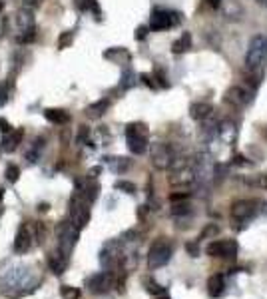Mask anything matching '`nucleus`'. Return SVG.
Wrapping results in <instances>:
<instances>
[{"instance_id": "40", "label": "nucleus", "mask_w": 267, "mask_h": 299, "mask_svg": "<svg viewBox=\"0 0 267 299\" xmlns=\"http://www.w3.org/2000/svg\"><path fill=\"white\" fill-rule=\"evenodd\" d=\"M148 30H150L148 26H140V28L136 30V38H138V40H144V38H146V34H148Z\"/></svg>"}, {"instance_id": "34", "label": "nucleus", "mask_w": 267, "mask_h": 299, "mask_svg": "<svg viewBox=\"0 0 267 299\" xmlns=\"http://www.w3.org/2000/svg\"><path fill=\"white\" fill-rule=\"evenodd\" d=\"M247 184L255 187H267V176H257L255 180H247Z\"/></svg>"}, {"instance_id": "9", "label": "nucleus", "mask_w": 267, "mask_h": 299, "mask_svg": "<svg viewBox=\"0 0 267 299\" xmlns=\"http://www.w3.org/2000/svg\"><path fill=\"white\" fill-rule=\"evenodd\" d=\"M88 222H90V204L82 202L78 195H74L70 202V224L76 229H82L88 225Z\"/></svg>"}, {"instance_id": "17", "label": "nucleus", "mask_w": 267, "mask_h": 299, "mask_svg": "<svg viewBox=\"0 0 267 299\" xmlns=\"http://www.w3.org/2000/svg\"><path fill=\"white\" fill-rule=\"evenodd\" d=\"M16 26H18L20 32H30V30H34V12L22 8V10L16 14Z\"/></svg>"}, {"instance_id": "24", "label": "nucleus", "mask_w": 267, "mask_h": 299, "mask_svg": "<svg viewBox=\"0 0 267 299\" xmlns=\"http://www.w3.org/2000/svg\"><path fill=\"white\" fill-rule=\"evenodd\" d=\"M110 108V100H98L96 104H92V106H88V116H92V118H100V116H104L106 114V110Z\"/></svg>"}, {"instance_id": "12", "label": "nucleus", "mask_w": 267, "mask_h": 299, "mask_svg": "<svg viewBox=\"0 0 267 299\" xmlns=\"http://www.w3.org/2000/svg\"><path fill=\"white\" fill-rule=\"evenodd\" d=\"M259 206H263L261 199H241V202L233 204L231 208V216L237 220H251L253 216L259 214Z\"/></svg>"}, {"instance_id": "47", "label": "nucleus", "mask_w": 267, "mask_h": 299, "mask_svg": "<svg viewBox=\"0 0 267 299\" xmlns=\"http://www.w3.org/2000/svg\"><path fill=\"white\" fill-rule=\"evenodd\" d=\"M4 10V2H2V0H0V12H2Z\"/></svg>"}, {"instance_id": "39", "label": "nucleus", "mask_w": 267, "mask_h": 299, "mask_svg": "<svg viewBox=\"0 0 267 299\" xmlns=\"http://www.w3.org/2000/svg\"><path fill=\"white\" fill-rule=\"evenodd\" d=\"M140 78L144 80V84H146V86H150V88H155V82H153V76H150V74H142Z\"/></svg>"}, {"instance_id": "33", "label": "nucleus", "mask_w": 267, "mask_h": 299, "mask_svg": "<svg viewBox=\"0 0 267 299\" xmlns=\"http://www.w3.org/2000/svg\"><path fill=\"white\" fill-rule=\"evenodd\" d=\"M34 38H36L34 30H30V32H20V34L16 36V42H20V44H28V42H32Z\"/></svg>"}, {"instance_id": "46", "label": "nucleus", "mask_w": 267, "mask_h": 299, "mask_svg": "<svg viewBox=\"0 0 267 299\" xmlns=\"http://www.w3.org/2000/svg\"><path fill=\"white\" fill-rule=\"evenodd\" d=\"M259 4H263V6H267V0H257Z\"/></svg>"}, {"instance_id": "38", "label": "nucleus", "mask_w": 267, "mask_h": 299, "mask_svg": "<svg viewBox=\"0 0 267 299\" xmlns=\"http://www.w3.org/2000/svg\"><path fill=\"white\" fill-rule=\"evenodd\" d=\"M12 128H10V124H8V120L6 118H0V132H2V136L4 134H8Z\"/></svg>"}, {"instance_id": "22", "label": "nucleus", "mask_w": 267, "mask_h": 299, "mask_svg": "<svg viewBox=\"0 0 267 299\" xmlns=\"http://www.w3.org/2000/svg\"><path fill=\"white\" fill-rule=\"evenodd\" d=\"M191 48V34L190 32H184L174 44H172V52L174 54H184Z\"/></svg>"}, {"instance_id": "21", "label": "nucleus", "mask_w": 267, "mask_h": 299, "mask_svg": "<svg viewBox=\"0 0 267 299\" xmlns=\"http://www.w3.org/2000/svg\"><path fill=\"white\" fill-rule=\"evenodd\" d=\"M104 58L116 60L118 64H128L130 62V52H128V50H124V48H112V50H106Z\"/></svg>"}, {"instance_id": "13", "label": "nucleus", "mask_w": 267, "mask_h": 299, "mask_svg": "<svg viewBox=\"0 0 267 299\" xmlns=\"http://www.w3.org/2000/svg\"><path fill=\"white\" fill-rule=\"evenodd\" d=\"M112 285H114V277H112L110 271H100V273H96V275H92V277L86 279V287L92 293H98V295L110 291Z\"/></svg>"}, {"instance_id": "43", "label": "nucleus", "mask_w": 267, "mask_h": 299, "mask_svg": "<svg viewBox=\"0 0 267 299\" xmlns=\"http://www.w3.org/2000/svg\"><path fill=\"white\" fill-rule=\"evenodd\" d=\"M100 172H102V168H100V166H96V168H92V170L88 172V178H90V180H94V178H96Z\"/></svg>"}, {"instance_id": "45", "label": "nucleus", "mask_w": 267, "mask_h": 299, "mask_svg": "<svg viewBox=\"0 0 267 299\" xmlns=\"http://www.w3.org/2000/svg\"><path fill=\"white\" fill-rule=\"evenodd\" d=\"M209 2V6H213V8H218L220 4H222V0H207Z\"/></svg>"}, {"instance_id": "28", "label": "nucleus", "mask_w": 267, "mask_h": 299, "mask_svg": "<svg viewBox=\"0 0 267 299\" xmlns=\"http://www.w3.org/2000/svg\"><path fill=\"white\" fill-rule=\"evenodd\" d=\"M60 293H62V297H64V299H80V289L70 287V285H62Z\"/></svg>"}, {"instance_id": "16", "label": "nucleus", "mask_w": 267, "mask_h": 299, "mask_svg": "<svg viewBox=\"0 0 267 299\" xmlns=\"http://www.w3.org/2000/svg\"><path fill=\"white\" fill-rule=\"evenodd\" d=\"M224 291H226V277L222 273H216L207 279V293L211 297H220L224 295Z\"/></svg>"}, {"instance_id": "5", "label": "nucleus", "mask_w": 267, "mask_h": 299, "mask_svg": "<svg viewBox=\"0 0 267 299\" xmlns=\"http://www.w3.org/2000/svg\"><path fill=\"white\" fill-rule=\"evenodd\" d=\"M80 239V229H76L70 222H64L58 227V252L66 258H70V254L74 252V247Z\"/></svg>"}, {"instance_id": "2", "label": "nucleus", "mask_w": 267, "mask_h": 299, "mask_svg": "<svg viewBox=\"0 0 267 299\" xmlns=\"http://www.w3.org/2000/svg\"><path fill=\"white\" fill-rule=\"evenodd\" d=\"M150 158L153 168L157 170H170L176 162V152L170 144H152L150 146Z\"/></svg>"}, {"instance_id": "14", "label": "nucleus", "mask_w": 267, "mask_h": 299, "mask_svg": "<svg viewBox=\"0 0 267 299\" xmlns=\"http://www.w3.org/2000/svg\"><path fill=\"white\" fill-rule=\"evenodd\" d=\"M224 100H226V104H229L233 108H243L247 104V92L243 88H239V86H233V88H229L226 92Z\"/></svg>"}, {"instance_id": "37", "label": "nucleus", "mask_w": 267, "mask_h": 299, "mask_svg": "<svg viewBox=\"0 0 267 299\" xmlns=\"http://www.w3.org/2000/svg\"><path fill=\"white\" fill-rule=\"evenodd\" d=\"M146 285H148V291H152V293H164V289L153 281H146Z\"/></svg>"}, {"instance_id": "23", "label": "nucleus", "mask_w": 267, "mask_h": 299, "mask_svg": "<svg viewBox=\"0 0 267 299\" xmlns=\"http://www.w3.org/2000/svg\"><path fill=\"white\" fill-rule=\"evenodd\" d=\"M211 112H213V108L209 104H203V102L191 104V108H190V114H191L193 120H205V118L211 116Z\"/></svg>"}, {"instance_id": "3", "label": "nucleus", "mask_w": 267, "mask_h": 299, "mask_svg": "<svg viewBox=\"0 0 267 299\" xmlns=\"http://www.w3.org/2000/svg\"><path fill=\"white\" fill-rule=\"evenodd\" d=\"M126 142H128V148L130 152L140 156L148 150V130L144 124H130L126 128Z\"/></svg>"}, {"instance_id": "29", "label": "nucleus", "mask_w": 267, "mask_h": 299, "mask_svg": "<svg viewBox=\"0 0 267 299\" xmlns=\"http://www.w3.org/2000/svg\"><path fill=\"white\" fill-rule=\"evenodd\" d=\"M134 72L132 70H124V74H122V90H128V88H132L134 86Z\"/></svg>"}, {"instance_id": "4", "label": "nucleus", "mask_w": 267, "mask_h": 299, "mask_svg": "<svg viewBox=\"0 0 267 299\" xmlns=\"http://www.w3.org/2000/svg\"><path fill=\"white\" fill-rule=\"evenodd\" d=\"M172 260V245L166 239H157L152 243L148 252V267L150 269H159L164 267Z\"/></svg>"}, {"instance_id": "35", "label": "nucleus", "mask_w": 267, "mask_h": 299, "mask_svg": "<svg viewBox=\"0 0 267 299\" xmlns=\"http://www.w3.org/2000/svg\"><path fill=\"white\" fill-rule=\"evenodd\" d=\"M8 102V86L0 84V106H4Z\"/></svg>"}, {"instance_id": "41", "label": "nucleus", "mask_w": 267, "mask_h": 299, "mask_svg": "<svg viewBox=\"0 0 267 299\" xmlns=\"http://www.w3.org/2000/svg\"><path fill=\"white\" fill-rule=\"evenodd\" d=\"M186 247H188V252L191 254V258H195V256H197V252H199V249H197V245H195V243H188Z\"/></svg>"}, {"instance_id": "25", "label": "nucleus", "mask_w": 267, "mask_h": 299, "mask_svg": "<svg viewBox=\"0 0 267 299\" xmlns=\"http://www.w3.org/2000/svg\"><path fill=\"white\" fill-rule=\"evenodd\" d=\"M106 160H108V166L114 174H124L130 168V160L126 158H106Z\"/></svg>"}, {"instance_id": "44", "label": "nucleus", "mask_w": 267, "mask_h": 299, "mask_svg": "<svg viewBox=\"0 0 267 299\" xmlns=\"http://www.w3.org/2000/svg\"><path fill=\"white\" fill-rule=\"evenodd\" d=\"M235 164L243 166V164H249V162H245V158H243V156H235Z\"/></svg>"}, {"instance_id": "19", "label": "nucleus", "mask_w": 267, "mask_h": 299, "mask_svg": "<svg viewBox=\"0 0 267 299\" xmlns=\"http://www.w3.org/2000/svg\"><path fill=\"white\" fill-rule=\"evenodd\" d=\"M44 118L48 120V122H52V124H66L68 120H70V116H68V112H64V110H60V108H46L44 110Z\"/></svg>"}, {"instance_id": "8", "label": "nucleus", "mask_w": 267, "mask_h": 299, "mask_svg": "<svg viewBox=\"0 0 267 299\" xmlns=\"http://www.w3.org/2000/svg\"><path fill=\"white\" fill-rule=\"evenodd\" d=\"M216 176V164L209 160V156H199L193 164V182L197 186H209Z\"/></svg>"}, {"instance_id": "6", "label": "nucleus", "mask_w": 267, "mask_h": 299, "mask_svg": "<svg viewBox=\"0 0 267 299\" xmlns=\"http://www.w3.org/2000/svg\"><path fill=\"white\" fill-rule=\"evenodd\" d=\"M36 233H38V237L42 235V225L40 224H36V225L22 224L18 233H16V239H14V252L16 254H26L34 243L32 239H36Z\"/></svg>"}, {"instance_id": "42", "label": "nucleus", "mask_w": 267, "mask_h": 299, "mask_svg": "<svg viewBox=\"0 0 267 299\" xmlns=\"http://www.w3.org/2000/svg\"><path fill=\"white\" fill-rule=\"evenodd\" d=\"M211 233H218V227H216V225H209V227L201 233V237H207V235H211Z\"/></svg>"}, {"instance_id": "30", "label": "nucleus", "mask_w": 267, "mask_h": 299, "mask_svg": "<svg viewBox=\"0 0 267 299\" xmlns=\"http://www.w3.org/2000/svg\"><path fill=\"white\" fill-rule=\"evenodd\" d=\"M4 176H6L8 182H16V180L20 178V170H18L14 164H10V166L6 168V172H4Z\"/></svg>"}, {"instance_id": "11", "label": "nucleus", "mask_w": 267, "mask_h": 299, "mask_svg": "<svg viewBox=\"0 0 267 299\" xmlns=\"http://www.w3.org/2000/svg\"><path fill=\"white\" fill-rule=\"evenodd\" d=\"M178 20H180V14L170 12V10H159V8H157V10H153V14H152V18H150L148 28H150V30H166V28L176 26Z\"/></svg>"}, {"instance_id": "20", "label": "nucleus", "mask_w": 267, "mask_h": 299, "mask_svg": "<svg viewBox=\"0 0 267 299\" xmlns=\"http://www.w3.org/2000/svg\"><path fill=\"white\" fill-rule=\"evenodd\" d=\"M66 265H68V258L62 256L60 252H54V254L48 258V267L54 271V273H62V271L66 269Z\"/></svg>"}, {"instance_id": "36", "label": "nucleus", "mask_w": 267, "mask_h": 299, "mask_svg": "<svg viewBox=\"0 0 267 299\" xmlns=\"http://www.w3.org/2000/svg\"><path fill=\"white\" fill-rule=\"evenodd\" d=\"M22 4H24L26 10H34V8L40 6V0H22Z\"/></svg>"}, {"instance_id": "48", "label": "nucleus", "mask_w": 267, "mask_h": 299, "mask_svg": "<svg viewBox=\"0 0 267 299\" xmlns=\"http://www.w3.org/2000/svg\"><path fill=\"white\" fill-rule=\"evenodd\" d=\"M159 299H170V297H159Z\"/></svg>"}, {"instance_id": "18", "label": "nucleus", "mask_w": 267, "mask_h": 299, "mask_svg": "<svg viewBox=\"0 0 267 299\" xmlns=\"http://www.w3.org/2000/svg\"><path fill=\"white\" fill-rule=\"evenodd\" d=\"M22 136H24V132L22 130H16V132H8V134H4V138H2V152H14V150L18 148V144H20V140H22Z\"/></svg>"}, {"instance_id": "10", "label": "nucleus", "mask_w": 267, "mask_h": 299, "mask_svg": "<svg viewBox=\"0 0 267 299\" xmlns=\"http://www.w3.org/2000/svg\"><path fill=\"white\" fill-rule=\"evenodd\" d=\"M205 252L211 258H231L233 260L237 256V243L231 239H218V241H211Z\"/></svg>"}, {"instance_id": "32", "label": "nucleus", "mask_w": 267, "mask_h": 299, "mask_svg": "<svg viewBox=\"0 0 267 299\" xmlns=\"http://www.w3.org/2000/svg\"><path fill=\"white\" fill-rule=\"evenodd\" d=\"M72 40H74V34H72V32L60 34V38H58V48H68V46L72 44Z\"/></svg>"}, {"instance_id": "31", "label": "nucleus", "mask_w": 267, "mask_h": 299, "mask_svg": "<svg viewBox=\"0 0 267 299\" xmlns=\"http://www.w3.org/2000/svg\"><path fill=\"white\" fill-rule=\"evenodd\" d=\"M116 189H120V191H126V193H136V186H134L132 182H124V180L116 182Z\"/></svg>"}, {"instance_id": "26", "label": "nucleus", "mask_w": 267, "mask_h": 299, "mask_svg": "<svg viewBox=\"0 0 267 299\" xmlns=\"http://www.w3.org/2000/svg\"><path fill=\"white\" fill-rule=\"evenodd\" d=\"M42 148H44V144H42V140H38L30 150H28V154H26V160L28 162H32V164H36L38 162V158H40V152H42Z\"/></svg>"}, {"instance_id": "15", "label": "nucleus", "mask_w": 267, "mask_h": 299, "mask_svg": "<svg viewBox=\"0 0 267 299\" xmlns=\"http://www.w3.org/2000/svg\"><path fill=\"white\" fill-rule=\"evenodd\" d=\"M218 136L226 142V144H233L235 138H237V128L231 120H226L222 124H218Z\"/></svg>"}, {"instance_id": "27", "label": "nucleus", "mask_w": 267, "mask_h": 299, "mask_svg": "<svg viewBox=\"0 0 267 299\" xmlns=\"http://www.w3.org/2000/svg\"><path fill=\"white\" fill-rule=\"evenodd\" d=\"M74 2H76V8L82 10V12H86V10L98 12V2H96V0H74Z\"/></svg>"}, {"instance_id": "1", "label": "nucleus", "mask_w": 267, "mask_h": 299, "mask_svg": "<svg viewBox=\"0 0 267 299\" xmlns=\"http://www.w3.org/2000/svg\"><path fill=\"white\" fill-rule=\"evenodd\" d=\"M267 62V36H255L247 48L245 66L247 70H259Z\"/></svg>"}, {"instance_id": "7", "label": "nucleus", "mask_w": 267, "mask_h": 299, "mask_svg": "<svg viewBox=\"0 0 267 299\" xmlns=\"http://www.w3.org/2000/svg\"><path fill=\"white\" fill-rule=\"evenodd\" d=\"M124 260V252H122V243L120 241H108L104 247H102V252H100V263L106 271H110L114 269L116 265H120Z\"/></svg>"}]
</instances>
